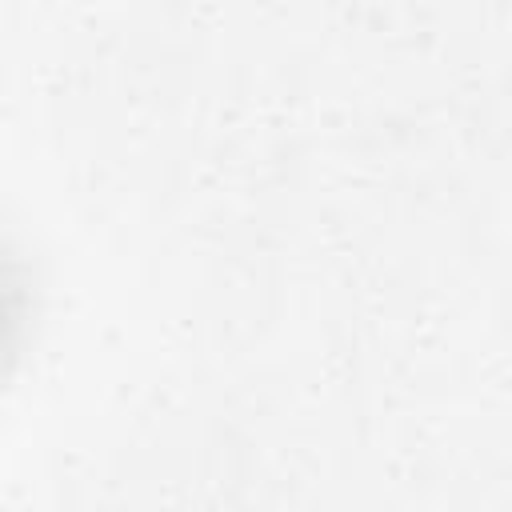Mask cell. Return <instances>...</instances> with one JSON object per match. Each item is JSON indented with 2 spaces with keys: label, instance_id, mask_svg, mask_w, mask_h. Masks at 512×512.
<instances>
[{
  "label": "cell",
  "instance_id": "obj_1",
  "mask_svg": "<svg viewBox=\"0 0 512 512\" xmlns=\"http://www.w3.org/2000/svg\"><path fill=\"white\" fill-rule=\"evenodd\" d=\"M24 328H28V280L16 256L0 244V376L20 352Z\"/></svg>",
  "mask_w": 512,
  "mask_h": 512
}]
</instances>
